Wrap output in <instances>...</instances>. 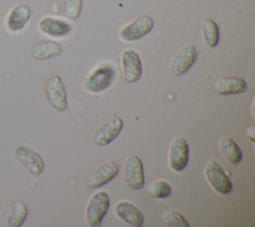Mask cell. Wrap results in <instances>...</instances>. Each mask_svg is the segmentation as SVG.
<instances>
[{
    "mask_svg": "<svg viewBox=\"0 0 255 227\" xmlns=\"http://www.w3.org/2000/svg\"><path fill=\"white\" fill-rule=\"evenodd\" d=\"M45 96L54 110L65 113L68 110L67 90L58 74L49 77L45 82Z\"/></svg>",
    "mask_w": 255,
    "mask_h": 227,
    "instance_id": "cell-1",
    "label": "cell"
},
{
    "mask_svg": "<svg viewBox=\"0 0 255 227\" xmlns=\"http://www.w3.org/2000/svg\"><path fill=\"white\" fill-rule=\"evenodd\" d=\"M110 208V197L106 192H97L90 198L86 207V221L88 226L97 227L102 224V220Z\"/></svg>",
    "mask_w": 255,
    "mask_h": 227,
    "instance_id": "cell-2",
    "label": "cell"
},
{
    "mask_svg": "<svg viewBox=\"0 0 255 227\" xmlns=\"http://www.w3.org/2000/svg\"><path fill=\"white\" fill-rule=\"evenodd\" d=\"M115 78V70L111 65H101L84 79V90L90 94H101L108 90Z\"/></svg>",
    "mask_w": 255,
    "mask_h": 227,
    "instance_id": "cell-3",
    "label": "cell"
},
{
    "mask_svg": "<svg viewBox=\"0 0 255 227\" xmlns=\"http://www.w3.org/2000/svg\"><path fill=\"white\" fill-rule=\"evenodd\" d=\"M14 156L18 162L33 176L44 174L45 161L37 151L27 146H18L14 149Z\"/></svg>",
    "mask_w": 255,
    "mask_h": 227,
    "instance_id": "cell-4",
    "label": "cell"
},
{
    "mask_svg": "<svg viewBox=\"0 0 255 227\" xmlns=\"http://www.w3.org/2000/svg\"><path fill=\"white\" fill-rule=\"evenodd\" d=\"M206 179L212 189H215L218 194L227 195L232 192V181L229 175L221 167V165L216 161H212L206 166L204 170Z\"/></svg>",
    "mask_w": 255,
    "mask_h": 227,
    "instance_id": "cell-5",
    "label": "cell"
},
{
    "mask_svg": "<svg viewBox=\"0 0 255 227\" xmlns=\"http://www.w3.org/2000/svg\"><path fill=\"white\" fill-rule=\"evenodd\" d=\"M154 27V22L149 15H142V17L134 19L131 23L127 24L119 31V37L125 42H133L138 41L145 35L151 32Z\"/></svg>",
    "mask_w": 255,
    "mask_h": 227,
    "instance_id": "cell-6",
    "label": "cell"
},
{
    "mask_svg": "<svg viewBox=\"0 0 255 227\" xmlns=\"http://www.w3.org/2000/svg\"><path fill=\"white\" fill-rule=\"evenodd\" d=\"M123 128H124V121L122 117H111L96 129L95 134H93V143L99 147L109 146L113 140L119 137Z\"/></svg>",
    "mask_w": 255,
    "mask_h": 227,
    "instance_id": "cell-7",
    "label": "cell"
},
{
    "mask_svg": "<svg viewBox=\"0 0 255 227\" xmlns=\"http://www.w3.org/2000/svg\"><path fill=\"white\" fill-rule=\"evenodd\" d=\"M189 162V143L185 138L177 137L172 139L168 148V165L175 172H181Z\"/></svg>",
    "mask_w": 255,
    "mask_h": 227,
    "instance_id": "cell-8",
    "label": "cell"
},
{
    "mask_svg": "<svg viewBox=\"0 0 255 227\" xmlns=\"http://www.w3.org/2000/svg\"><path fill=\"white\" fill-rule=\"evenodd\" d=\"M124 180L133 190H140L144 187V167L138 156L128 157L124 165Z\"/></svg>",
    "mask_w": 255,
    "mask_h": 227,
    "instance_id": "cell-9",
    "label": "cell"
},
{
    "mask_svg": "<svg viewBox=\"0 0 255 227\" xmlns=\"http://www.w3.org/2000/svg\"><path fill=\"white\" fill-rule=\"evenodd\" d=\"M197 59V47L194 45H186L183 49H180L176 55L174 56L171 65H170V72L174 76H184L195 64Z\"/></svg>",
    "mask_w": 255,
    "mask_h": 227,
    "instance_id": "cell-10",
    "label": "cell"
},
{
    "mask_svg": "<svg viewBox=\"0 0 255 227\" xmlns=\"http://www.w3.org/2000/svg\"><path fill=\"white\" fill-rule=\"evenodd\" d=\"M123 77L128 83H135L142 78L143 65L139 54L135 50L128 49L123 53L122 58Z\"/></svg>",
    "mask_w": 255,
    "mask_h": 227,
    "instance_id": "cell-11",
    "label": "cell"
},
{
    "mask_svg": "<svg viewBox=\"0 0 255 227\" xmlns=\"http://www.w3.org/2000/svg\"><path fill=\"white\" fill-rule=\"evenodd\" d=\"M118 174H119V165L115 161H108V162L101 163L90 175L87 180L88 187L92 188V189L104 187V185L110 183L113 179H115Z\"/></svg>",
    "mask_w": 255,
    "mask_h": 227,
    "instance_id": "cell-12",
    "label": "cell"
},
{
    "mask_svg": "<svg viewBox=\"0 0 255 227\" xmlns=\"http://www.w3.org/2000/svg\"><path fill=\"white\" fill-rule=\"evenodd\" d=\"M41 32L49 37L61 38L65 36H69L73 32V26L68 20L59 19L54 17H44L40 20Z\"/></svg>",
    "mask_w": 255,
    "mask_h": 227,
    "instance_id": "cell-13",
    "label": "cell"
},
{
    "mask_svg": "<svg viewBox=\"0 0 255 227\" xmlns=\"http://www.w3.org/2000/svg\"><path fill=\"white\" fill-rule=\"evenodd\" d=\"M115 215L119 217L122 221L129 225L131 227H142L144 225V216L140 212V210L133 203L127 201L119 202L115 204Z\"/></svg>",
    "mask_w": 255,
    "mask_h": 227,
    "instance_id": "cell-14",
    "label": "cell"
},
{
    "mask_svg": "<svg viewBox=\"0 0 255 227\" xmlns=\"http://www.w3.org/2000/svg\"><path fill=\"white\" fill-rule=\"evenodd\" d=\"M31 8L24 4L15 5L6 17V27L10 32H19L31 19Z\"/></svg>",
    "mask_w": 255,
    "mask_h": 227,
    "instance_id": "cell-15",
    "label": "cell"
},
{
    "mask_svg": "<svg viewBox=\"0 0 255 227\" xmlns=\"http://www.w3.org/2000/svg\"><path fill=\"white\" fill-rule=\"evenodd\" d=\"M248 90L247 81L241 77H223L215 82V91L218 95H240Z\"/></svg>",
    "mask_w": 255,
    "mask_h": 227,
    "instance_id": "cell-16",
    "label": "cell"
},
{
    "mask_svg": "<svg viewBox=\"0 0 255 227\" xmlns=\"http://www.w3.org/2000/svg\"><path fill=\"white\" fill-rule=\"evenodd\" d=\"M63 49L55 41H41L31 47V55L36 60H46L61 55Z\"/></svg>",
    "mask_w": 255,
    "mask_h": 227,
    "instance_id": "cell-17",
    "label": "cell"
},
{
    "mask_svg": "<svg viewBox=\"0 0 255 227\" xmlns=\"http://www.w3.org/2000/svg\"><path fill=\"white\" fill-rule=\"evenodd\" d=\"M220 149L222 154L226 157L232 165H238L243 160V152H241L240 147L238 143L230 137H225L220 140Z\"/></svg>",
    "mask_w": 255,
    "mask_h": 227,
    "instance_id": "cell-18",
    "label": "cell"
},
{
    "mask_svg": "<svg viewBox=\"0 0 255 227\" xmlns=\"http://www.w3.org/2000/svg\"><path fill=\"white\" fill-rule=\"evenodd\" d=\"M28 215V207L24 202H17L10 210L6 220V224L9 227H20L24 224Z\"/></svg>",
    "mask_w": 255,
    "mask_h": 227,
    "instance_id": "cell-19",
    "label": "cell"
},
{
    "mask_svg": "<svg viewBox=\"0 0 255 227\" xmlns=\"http://www.w3.org/2000/svg\"><path fill=\"white\" fill-rule=\"evenodd\" d=\"M203 27V38L209 47H216L220 42V28L212 18H206L202 23Z\"/></svg>",
    "mask_w": 255,
    "mask_h": 227,
    "instance_id": "cell-20",
    "label": "cell"
},
{
    "mask_svg": "<svg viewBox=\"0 0 255 227\" xmlns=\"http://www.w3.org/2000/svg\"><path fill=\"white\" fill-rule=\"evenodd\" d=\"M172 193L171 185L165 180H157L148 187V194L153 197V198H167Z\"/></svg>",
    "mask_w": 255,
    "mask_h": 227,
    "instance_id": "cell-21",
    "label": "cell"
},
{
    "mask_svg": "<svg viewBox=\"0 0 255 227\" xmlns=\"http://www.w3.org/2000/svg\"><path fill=\"white\" fill-rule=\"evenodd\" d=\"M162 221L165 222L166 226L170 227H189V222L184 219L183 216L175 211H167L162 215Z\"/></svg>",
    "mask_w": 255,
    "mask_h": 227,
    "instance_id": "cell-22",
    "label": "cell"
},
{
    "mask_svg": "<svg viewBox=\"0 0 255 227\" xmlns=\"http://www.w3.org/2000/svg\"><path fill=\"white\" fill-rule=\"evenodd\" d=\"M83 8V0H65L64 1V12L69 19H78Z\"/></svg>",
    "mask_w": 255,
    "mask_h": 227,
    "instance_id": "cell-23",
    "label": "cell"
},
{
    "mask_svg": "<svg viewBox=\"0 0 255 227\" xmlns=\"http://www.w3.org/2000/svg\"><path fill=\"white\" fill-rule=\"evenodd\" d=\"M248 138L250 139V142H255V128L254 126H250L248 129Z\"/></svg>",
    "mask_w": 255,
    "mask_h": 227,
    "instance_id": "cell-24",
    "label": "cell"
}]
</instances>
